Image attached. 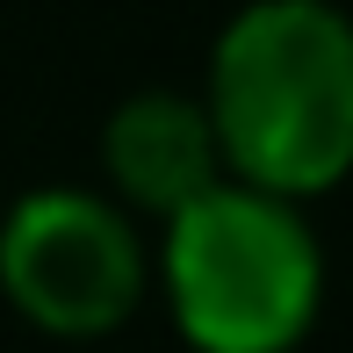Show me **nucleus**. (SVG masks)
Wrapping results in <instances>:
<instances>
[{"label": "nucleus", "mask_w": 353, "mask_h": 353, "mask_svg": "<svg viewBox=\"0 0 353 353\" xmlns=\"http://www.w3.org/2000/svg\"><path fill=\"white\" fill-rule=\"evenodd\" d=\"M195 94L231 181L317 202L353 173V14L339 0H245Z\"/></svg>", "instance_id": "1"}, {"label": "nucleus", "mask_w": 353, "mask_h": 353, "mask_svg": "<svg viewBox=\"0 0 353 353\" xmlns=\"http://www.w3.org/2000/svg\"><path fill=\"white\" fill-rule=\"evenodd\" d=\"M152 296L195 353H296L325 310V245L303 202L216 181L159 223Z\"/></svg>", "instance_id": "2"}, {"label": "nucleus", "mask_w": 353, "mask_h": 353, "mask_svg": "<svg viewBox=\"0 0 353 353\" xmlns=\"http://www.w3.org/2000/svg\"><path fill=\"white\" fill-rule=\"evenodd\" d=\"M0 296L51 339H108L152 296V238L101 188H29L0 216Z\"/></svg>", "instance_id": "3"}, {"label": "nucleus", "mask_w": 353, "mask_h": 353, "mask_svg": "<svg viewBox=\"0 0 353 353\" xmlns=\"http://www.w3.org/2000/svg\"><path fill=\"white\" fill-rule=\"evenodd\" d=\"M101 195L123 202L137 223H166L195 195H210L223 173L210 108L195 87H137L101 123Z\"/></svg>", "instance_id": "4"}]
</instances>
